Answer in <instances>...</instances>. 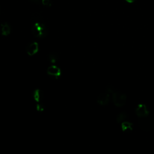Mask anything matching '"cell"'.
Returning a JSON list of instances; mask_svg holds the SVG:
<instances>
[{
  "label": "cell",
  "mask_w": 154,
  "mask_h": 154,
  "mask_svg": "<svg viewBox=\"0 0 154 154\" xmlns=\"http://www.w3.org/2000/svg\"><path fill=\"white\" fill-rule=\"evenodd\" d=\"M140 128L144 131H150L154 129V118L148 115L144 117H139L138 120Z\"/></svg>",
  "instance_id": "6da1fadb"
},
{
  "label": "cell",
  "mask_w": 154,
  "mask_h": 154,
  "mask_svg": "<svg viewBox=\"0 0 154 154\" xmlns=\"http://www.w3.org/2000/svg\"><path fill=\"white\" fill-rule=\"evenodd\" d=\"M31 32L32 35L37 38H44L48 34L46 26L40 22H36L31 27Z\"/></svg>",
  "instance_id": "7a4b0ae2"
},
{
  "label": "cell",
  "mask_w": 154,
  "mask_h": 154,
  "mask_svg": "<svg viewBox=\"0 0 154 154\" xmlns=\"http://www.w3.org/2000/svg\"><path fill=\"white\" fill-rule=\"evenodd\" d=\"M112 100L114 104L117 106L120 107L123 106L126 102V96L120 91H114L112 93Z\"/></svg>",
  "instance_id": "3957f363"
},
{
  "label": "cell",
  "mask_w": 154,
  "mask_h": 154,
  "mask_svg": "<svg viewBox=\"0 0 154 154\" xmlns=\"http://www.w3.org/2000/svg\"><path fill=\"white\" fill-rule=\"evenodd\" d=\"M46 72L48 75L55 79H58L61 74L60 68L56 65H52L48 67Z\"/></svg>",
  "instance_id": "277c9868"
},
{
  "label": "cell",
  "mask_w": 154,
  "mask_h": 154,
  "mask_svg": "<svg viewBox=\"0 0 154 154\" xmlns=\"http://www.w3.org/2000/svg\"><path fill=\"white\" fill-rule=\"evenodd\" d=\"M135 113L138 117H144L149 115V111H148L146 105L140 103L135 108Z\"/></svg>",
  "instance_id": "5b68a950"
},
{
  "label": "cell",
  "mask_w": 154,
  "mask_h": 154,
  "mask_svg": "<svg viewBox=\"0 0 154 154\" xmlns=\"http://www.w3.org/2000/svg\"><path fill=\"white\" fill-rule=\"evenodd\" d=\"M110 100V96L109 94L104 92L99 94L97 97V103L102 106H104L107 105Z\"/></svg>",
  "instance_id": "8992f818"
},
{
  "label": "cell",
  "mask_w": 154,
  "mask_h": 154,
  "mask_svg": "<svg viewBox=\"0 0 154 154\" xmlns=\"http://www.w3.org/2000/svg\"><path fill=\"white\" fill-rule=\"evenodd\" d=\"M26 54L29 56H32L38 51V45L37 42H34L29 43L25 49Z\"/></svg>",
  "instance_id": "52a82bcc"
},
{
  "label": "cell",
  "mask_w": 154,
  "mask_h": 154,
  "mask_svg": "<svg viewBox=\"0 0 154 154\" xmlns=\"http://www.w3.org/2000/svg\"><path fill=\"white\" fill-rule=\"evenodd\" d=\"M32 97L36 102H40L43 100L45 97L43 91L39 88H36L32 93Z\"/></svg>",
  "instance_id": "ba28073f"
},
{
  "label": "cell",
  "mask_w": 154,
  "mask_h": 154,
  "mask_svg": "<svg viewBox=\"0 0 154 154\" xmlns=\"http://www.w3.org/2000/svg\"><path fill=\"white\" fill-rule=\"evenodd\" d=\"M1 32L3 35H8L11 32V28L7 23H4L1 26Z\"/></svg>",
  "instance_id": "9c48e42d"
},
{
  "label": "cell",
  "mask_w": 154,
  "mask_h": 154,
  "mask_svg": "<svg viewBox=\"0 0 154 154\" xmlns=\"http://www.w3.org/2000/svg\"><path fill=\"white\" fill-rule=\"evenodd\" d=\"M122 129L123 132H130L132 130V124L129 122H123L121 124Z\"/></svg>",
  "instance_id": "30bf717a"
},
{
  "label": "cell",
  "mask_w": 154,
  "mask_h": 154,
  "mask_svg": "<svg viewBox=\"0 0 154 154\" xmlns=\"http://www.w3.org/2000/svg\"><path fill=\"white\" fill-rule=\"evenodd\" d=\"M48 59L51 63L54 64L58 60V55L55 52H51L48 54Z\"/></svg>",
  "instance_id": "8fae6325"
},
{
  "label": "cell",
  "mask_w": 154,
  "mask_h": 154,
  "mask_svg": "<svg viewBox=\"0 0 154 154\" xmlns=\"http://www.w3.org/2000/svg\"><path fill=\"white\" fill-rule=\"evenodd\" d=\"M127 119V114L125 112H121L119 114L116 118V121L117 123H122Z\"/></svg>",
  "instance_id": "7c38bea8"
},
{
  "label": "cell",
  "mask_w": 154,
  "mask_h": 154,
  "mask_svg": "<svg viewBox=\"0 0 154 154\" xmlns=\"http://www.w3.org/2000/svg\"><path fill=\"white\" fill-rule=\"evenodd\" d=\"M35 108L37 109V111H40L42 112L45 109V105L42 102H37L36 105H35Z\"/></svg>",
  "instance_id": "4fadbf2b"
},
{
  "label": "cell",
  "mask_w": 154,
  "mask_h": 154,
  "mask_svg": "<svg viewBox=\"0 0 154 154\" xmlns=\"http://www.w3.org/2000/svg\"><path fill=\"white\" fill-rule=\"evenodd\" d=\"M105 92L108 93H113L114 92V87L111 85H108L105 88Z\"/></svg>",
  "instance_id": "5bb4252c"
},
{
  "label": "cell",
  "mask_w": 154,
  "mask_h": 154,
  "mask_svg": "<svg viewBox=\"0 0 154 154\" xmlns=\"http://www.w3.org/2000/svg\"><path fill=\"white\" fill-rule=\"evenodd\" d=\"M42 3L43 5L46 6H48V5L50 6L51 4V0H42Z\"/></svg>",
  "instance_id": "9a60e30c"
},
{
  "label": "cell",
  "mask_w": 154,
  "mask_h": 154,
  "mask_svg": "<svg viewBox=\"0 0 154 154\" xmlns=\"http://www.w3.org/2000/svg\"><path fill=\"white\" fill-rule=\"evenodd\" d=\"M124 1L128 4H133L137 1V0H124Z\"/></svg>",
  "instance_id": "2e32d148"
},
{
  "label": "cell",
  "mask_w": 154,
  "mask_h": 154,
  "mask_svg": "<svg viewBox=\"0 0 154 154\" xmlns=\"http://www.w3.org/2000/svg\"><path fill=\"white\" fill-rule=\"evenodd\" d=\"M29 1L33 3H38L40 1V0H29Z\"/></svg>",
  "instance_id": "e0dca14e"
}]
</instances>
